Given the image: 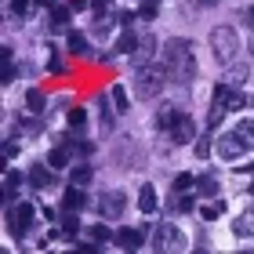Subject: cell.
Here are the masks:
<instances>
[{
	"instance_id": "36",
	"label": "cell",
	"mask_w": 254,
	"mask_h": 254,
	"mask_svg": "<svg viewBox=\"0 0 254 254\" xmlns=\"http://www.w3.org/2000/svg\"><path fill=\"white\" fill-rule=\"evenodd\" d=\"M48 69H51V73H65V62L59 59V55H51V59H48Z\"/></svg>"
},
{
	"instance_id": "34",
	"label": "cell",
	"mask_w": 254,
	"mask_h": 254,
	"mask_svg": "<svg viewBox=\"0 0 254 254\" xmlns=\"http://www.w3.org/2000/svg\"><path fill=\"white\" fill-rule=\"evenodd\" d=\"M192 153L200 156V160H203V156H211V142H207V138H203V142H196V145H192Z\"/></svg>"
},
{
	"instance_id": "22",
	"label": "cell",
	"mask_w": 254,
	"mask_h": 254,
	"mask_svg": "<svg viewBox=\"0 0 254 254\" xmlns=\"http://www.w3.org/2000/svg\"><path fill=\"white\" fill-rule=\"evenodd\" d=\"M196 189H200V196H218V178L200 175V178H196Z\"/></svg>"
},
{
	"instance_id": "27",
	"label": "cell",
	"mask_w": 254,
	"mask_h": 254,
	"mask_svg": "<svg viewBox=\"0 0 254 254\" xmlns=\"http://www.w3.org/2000/svg\"><path fill=\"white\" fill-rule=\"evenodd\" d=\"M236 131L244 134V142L254 149V120H251V117H247V120H240V124H236Z\"/></svg>"
},
{
	"instance_id": "23",
	"label": "cell",
	"mask_w": 254,
	"mask_h": 254,
	"mask_svg": "<svg viewBox=\"0 0 254 254\" xmlns=\"http://www.w3.org/2000/svg\"><path fill=\"white\" fill-rule=\"evenodd\" d=\"M138 44H142V40H138L134 33H124L120 44H117V51H120V55H134V51H138Z\"/></svg>"
},
{
	"instance_id": "33",
	"label": "cell",
	"mask_w": 254,
	"mask_h": 254,
	"mask_svg": "<svg viewBox=\"0 0 254 254\" xmlns=\"http://www.w3.org/2000/svg\"><path fill=\"white\" fill-rule=\"evenodd\" d=\"M138 15L142 18H156V0H145V4L138 7Z\"/></svg>"
},
{
	"instance_id": "20",
	"label": "cell",
	"mask_w": 254,
	"mask_h": 254,
	"mask_svg": "<svg viewBox=\"0 0 254 254\" xmlns=\"http://www.w3.org/2000/svg\"><path fill=\"white\" fill-rule=\"evenodd\" d=\"M91 175H95V171H91L87 164H76L73 171H69V182H73V186H87V182H91Z\"/></svg>"
},
{
	"instance_id": "42",
	"label": "cell",
	"mask_w": 254,
	"mask_h": 254,
	"mask_svg": "<svg viewBox=\"0 0 254 254\" xmlns=\"http://www.w3.org/2000/svg\"><path fill=\"white\" fill-rule=\"evenodd\" d=\"M251 51H254V40H251Z\"/></svg>"
},
{
	"instance_id": "5",
	"label": "cell",
	"mask_w": 254,
	"mask_h": 254,
	"mask_svg": "<svg viewBox=\"0 0 254 254\" xmlns=\"http://www.w3.org/2000/svg\"><path fill=\"white\" fill-rule=\"evenodd\" d=\"M247 149H251V145L244 142V134H240L236 127H233V131H225V134H218V142H214V153L222 156L225 164H236V160L244 156Z\"/></svg>"
},
{
	"instance_id": "17",
	"label": "cell",
	"mask_w": 254,
	"mask_h": 254,
	"mask_svg": "<svg viewBox=\"0 0 254 254\" xmlns=\"http://www.w3.org/2000/svg\"><path fill=\"white\" fill-rule=\"evenodd\" d=\"M109 95H113V102H117V109H120V113L131 109V95L124 91V84H113V87H109Z\"/></svg>"
},
{
	"instance_id": "10",
	"label": "cell",
	"mask_w": 254,
	"mask_h": 254,
	"mask_svg": "<svg viewBox=\"0 0 254 254\" xmlns=\"http://www.w3.org/2000/svg\"><path fill=\"white\" fill-rule=\"evenodd\" d=\"M117 244H120L124 251L145 247V229H120V233H117Z\"/></svg>"
},
{
	"instance_id": "26",
	"label": "cell",
	"mask_w": 254,
	"mask_h": 254,
	"mask_svg": "<svg viewBox=\"0 0 254 254\" xmlns=\"http://www.w3.org/2000/svg\"><path fill=\"white\" fill-rule=\"evenodd\" d=\"M225 214V203H211V207H200V218L203 222H218Z\"/></svg>"
},
{
	"instance_id": "24",
	"label": "cell",
	"mask_w": 254,
	"mask_h": 254,
	"mask_svg": "<svg viewBox=\"0 0 254 254\" xmlns=\"http://www.w3.org/2000/svg\"><path fill=\"white\" fill-rule=\"evenodd\" d=\"M65 51H69V55H84V51H87V40L80 37V33H69V44H65Z\"/></svg>"
},
{
	"instance_id": "39",
	"label": "cell",
	"mask_w": 254,
	"mask_h": 254,
	"mask_svg": "<svg viewBox=\"0 0 254 254\" xmlns=\"http://www.w3.org/2000/svg\"><path fill=\"white\" fill-rule=\"evenodd\" d=\"M87 4H91V0H73V4H69V7H73V11H84Z\"/></svg>"
},
{
	"instance_id": "7",
	"label": "cell",
	"mask_w": 254,
	"mask_h": 254,
	"mask_svg": "<svg viewBox=\"0 0 254 254\" xmlns=\"http://www.w3.org/2000/svg\"><path fill=\"white\" fill-rule=\"evenodd\" d=\"M171 138H175V142H192L196 138V120L189 113H175V117H171Z\"/></svg>"
},
{
	"instance_id": "12",
	"label": "cell",
	"mask_w": 254,
	"mask_h": 254,
	"mask_svg": "<svg viewBox=\"0 0 254 254\" xmlns=\"http://www.w3.org/2000/svg\"><path fill=\"white\" fill-rule=\"evenodd\" d=\"M51 164H37V167H29V186L33 189H48L51 182H55V175H51Z\"/></svg>"
},
{
	"instance_id": "9",
	"label": "cell",
	"mask_w": 254,
	"mask_h": 254,
	"mask_svg": "<svg viewBox=\"0 0 254 254\" xmlns=\"http://www.w3.org/2000/svg\"><path fill=\"white\" fill-rule=\"evenodd\" d=\"M153 247H156V251H167V247L175 251V247H182L178 229H175V225H160V229H156V236H153Z\"/></svg>"
},
{
	"instance_id": "6",
	"label": "cell",
	"mask_w": 254,
	"mask_h": 254,
	"mask_svg": "<svg viewBox=\"0 0 254 254\" xmlns=\"http://www.w3.org/2000/svg\"><path fill=\"white\" fill-rule=\"evenodd\" d=\"M124 207H127V196H124L120 189H113V192L106 189V192L98 196V214L109 218V222H117V218L124 214Z\"/></svg>"
},
{
	"instance_id": "15",
	"label": "cell",
	"mask_w": 254,
	"mask_h": 254,
	"mask_svg": "<svg viewBox=\"0 0 254 254\" xmlns=\"http://www.w3.org/2000/svg\"><path fill=\"white\" fill-rule=\"evenodd\" d=\"M153 51H156V40L145 37L142 44H138V51H134V65H149L153 62Z\"/></svg>"
},
{
	"instance_id": "29",
	"label": "cell",
	"mask_w": 254,
	"mask_h": 254,
	"mask_svg": "<svg viewBox=\"0 0 254 254\" xmlns=\"http://www.w3.org/2000/svg\"><path fill=\"white\" fill-rule=\"evenodd\" d=\"M87 233H91V240H95V244H106V240L113 236V233H109V225H102V222H98V225H91Z\"/></svg>"
},
{
	"instance_id": "25",
	"label": "cell",
	"mask_w": 254,
	"mask_h": 254,
	"mask_svg": "<svg viewBox=\"0 0 254 254\" xmlns=\"http://www.w3.org/2000/svg\"><path fill=\"white\" fill-rule=\"evenodd\" d=\"M69 127H73V131H84L87 127V109H69Z\"/></svg>"
},
{
	"instance_id": "1",
	"label": "cell",
	"mask_w": 254,
	"mask_h": 254,
	"mask_svg": "<svg viewBox=\"0 0 254 254\" xmlns=\"http://www.w3.org/2000/svg\"><path fill=\"white\" fill-rule=\"evenodd\" d=\"M167 76H178V80H192L196 76V59H192V44L189 40H171L167 51H164V62Z\"/></svg>"
},
{
	"instance_id": "14",
	"label": "cell",
	"mask_w": 254,
	"mask_h": 254,
	"mask_svg": "<svg viewBox=\"0 0 254 254\" xmlns=\"http://www.w3.org/2000/svg\"><path fill=\"white\" fill-rule=\"evenodd\" d=\"M156 207H160L156 203V189L145 182V186L138 189V211H142V214H156Z\"/></svg>"
},
{
	"instance_id": "37",
	"label": "cell",
	"mask_w": 254,
	"mask_h": 254,
	"mask_svg": "<svg viewBox=\"0 0 254 254\" xmlns=\"http://www.w3.org/2000/svg\"><path fill=\"white\" fill-rule=\"evenodd\" d=\"M91 11H95L98 18H106V0H91Z\"/></svg>"
},
{
	"instance_id": "11",
	"label": "cell",
	"mask_w": 254,
	"mask_h": 254,
	"mask_svg": "<svg viewBox=\"0 0 254 254\" xmlns=\"http://www.w3.org/2000/svg\"><path fill=\"white\" fill-rule=\"evenodd\" d=\"M62 207H65V211H84V207H87V192H84V186H69L65 196H62Z\"/></svg>"
},
{
	"instance_id": "18",
	"label": "cell",
	"mask_w": 254,
	"mask_h": 254,
	"mask_svg": "<svg viewBox=\"0 0 254 254\" xmlns=\"http://www.w3.org/2000/svg\"><path fill=\"white\" fill-rule=\"evenodd\" d=\"M48 164H51L55 171H62V167H69V149H65V145H59V149H51V153H48Z\"/></svg>"
},
{
	"instance_id": "2",
	"label": "cell",
	"mask_w": 254,
	"mask_h": 254,
	"mask_svg": "<svg viewBox=\"0 0 254 254\" xmlns=\"http://www.w3.org/2000/svg\"><path fill=\"white\" fill-rule=\"evenodd\" d=\"M247 106H251V98H247L240 87H233V84H222V87L214 91L211 113H207V127H218L225 113H240V109H247Z\"/></svg>"
},
{
	"instance_id": "28",
	"label": "cell",
	"mask_w": 254,
	"mask_h": 254,
	"mask_svg": "<svg viewBox=\"0 0 254 254\" xmlns=\"http://www.w3.org/2000/svg\"><path fill=\"white\" fill-rule=\"evenodd\" d=\"M69 15H73V7H51V22H55V26H69Z\"/></svg>"
},
{
	"instance_id": "30",
	"label": "cell",
	"mask_w": 254,
	"mask_h": 254,
	"mask_svg": "<svg viewBox=\"0 0 254 254\" xmlns=\"http://www.w3.org/2000/svg\"><path fill=\"white\" fill-rule=\"evenodd\" d=\"M98 113H102V124L113 127V113H109V98L106 95H98Z\"/></svg>"
},
{
	"instance_id": "38",
	"label": "cell",
	"mask_w": 254,
	"mask_h": 254,
	"mask_svg": "<svg viewBox=\"0 0 254 254\" xmlns=\"http://www.w3.org/2000/svg\"><path fill=\"white\" fill-rule=\"evenodd\" d=\"M18 153V142H15V138H7V142H4V156H15Z\"/></svg>"
},
{
	"instance_id": "41",
	"label": "cell",
	"mask_w": 254,
	"mask_h": 254,
	"mask_svg": "<svg viewBox=\"0 0 254 254\" xmlns=\"http://www.w3.org/2000/svg\"><path fill=\"white\" fill-rule=\"evenodd\" d=\"M251 196H254V182H251Z\"/></svg>"
},
{
	"instance_id": "19",
	"label": "cell",
	"mask_w": 254,
	"mask_h": 254,
	"mask_svg": "<svg viewBox=\"0 0 254 254\" xmlns=\"http://www.w3.org/2000/svg\"><path fill=\"white\" fill-rule=\"evenodd\" d=\"M62 236H65V240H76V236H80V218H76V211H69V214H65V222H62Z\"/></svg>"
},
{
	"instance_id": "3",
	"label": "cell",
	"mask_w": 254,
	"mask_h": 254,
	"mask_svg": "<svg viewBox=\"0 0 254 254\" xmlns=\"http://www.w3.org/2000/svg\"><path fill=\"white\" fill-rule=\"evenodd\" d=\"M211 51H214V59L218 62H233L236 59V51H240V37H236V29L233 26H218L211 33Z\"/></svg>"
},
{
	"instance_id": "21",
	"label": "cell",
	"mask_w": 254,
	"mask_h": 254,
	"mask_svg": "<svg viewBox=\"0 0 254 254\" xmlns=\"http://www.w3.org/2000/svg\"><path fill=\"white\" fill-rule=\"evenodd\" d=\"M26 102H29V109H33V113H44V106H48V98H44V91H40V87H29V91H26Z\"/></svg>"
},
{
	"instance_id": "40",
	"label": "cell",
	"mask_w": 254,
	"mask_h": 254,
	"mask_svg": "<svg viewBox=\"0 0 254 254\" xmlns=\"http://www.w3.org/2000/svg\"><path fill=\"white\" fill-rule=\"evenodd\" d=\"M200 4H203V7H211V4H218V0H200Z\"/></svg>"
},
{
	"instance_id": "43",
	"label": "cell",
	"mask_w": 254,
	"mask_h": 254,
	"mask_svg": "<svg viewBox=\"0 0 254 254\" xmlns=\"http://www.w3.org/2000/svg\"><path fill=\"white\" fill-rule=\"evenodd\" d=\"M251 18H254V7H251Z\"/></svg>"
},
{
	"instance_id": "16",
	"label": "cell",
	"mask_w": 254,
	"mask_h": 254,
	"mask_svg": "<svg viewBox=\"0 0 254 254\" xmlns=\"http://www.w3.org/2000/svg\"><path fill=\"white\" fill-rule=\"evenodd\" d=\"M247 73H251V65L247 62H240V65H233V69H225V84H244V80H247Z\"/></svg>"
},
{
	"instance_id": "13",
	"label": "cell",
	"mask_w": 254,
	"mask_h": 254,
	"mask_svg": "<svg viewBox=\"0 0 254 254\" xmlns=\"http://www.w3.org/2000/svg\"><path fill=\"white\" fill-rule=\"evenodd\" d=\"M233 233H236L240 240H254V207H247V211L233 222Z\"/></svg>"
},
{
	"instance_id": "32",
	"label": "cell",
	"mask_w": 254,
	"mask_h": 254,
	"mask_svg": "<svg viewBox=\"0 0 254 254\" xmlns=\"http://www.w3.org/2000/svg\"><path fill=\"white\" fill-rule=\"evenodd\" d=\"M178 211H182V214H192V211H196V196H189V192H186V196L178 200Z\"/></svg>"
},
{
	"instance_id": "31",
	"label": "cell",
	"mask_w": 254,
	"mask_h": 254,
	"mask_svg": "<svg viewBox=\"0 0 254 254\" xmlns=\"http://www.w3.org/2000/svg\"><path fill=\"white\" fill-rule=\"evenodd\" d=\"M192 186H196V178H192V175H178V178H175V189H178V192H189Z\"/></svg>"
},
{
	"instance_id": "35",
	"label": "cell",
	"mask_w": 254,
	"mask_h": 254,
	"mask_svg": "<svg viewBox=\"0 0 254 254\" xmlns=\"http://www.w3.org/2000/svg\"><path fill=\"white\" fill-rule=\"evenodd\" d=\"M73 153H80V156H91V153H95V142H76V145H73Z\"/></svg>"
},
{
	"instance_id": "8",
	"label": "cell",
	"mask_w": 254,
	"mask_h": 254,
	"mask_svg": "<svg viewBox=\"0 0 254 254\" xmlns=\"http://www.w3.org/2000/svg\"><path fill=\"white\" fill-rule=\"evenodd\" d=\"M33 218H37L33 203H22V207H15V211H11V218H7V229H11V233H26V229L33 225Z\"/></svg>"
},
{
	"instance_id": "4",
	"label": "cell",
	"mask_w": 254,
	"mask_h": 254,
	"mask_svg": "<svg viewBox=\"0 0 254 254\" xmlns=\"http://www.w3.org/2000/svg\"><path fill=\"white\" fill-rule=\"evenodd\" d=\"M164 80H167V69L164 65H138V95L142 98H156L160 95V87H164Z\"/></svg>"
}]
</instances>
